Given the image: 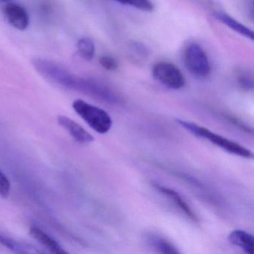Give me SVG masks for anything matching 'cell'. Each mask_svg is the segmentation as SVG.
I'll use <instances>...</instances> for the list:
<instances>
[{
	"label": "cell",
	"mask_w": 254,
	"mask_h": 254,
	"mask_svg": "<svg viewBox=\"0 0 254 254\" xmlns=\"http://www.w3.org/2000/svg\"><path fill=\"white\" fill-rule=\"evenodd\" d=\"M228 240L230 244L240 248L245 254H253L254 253V236L245 230H233L229 234Z\"/></svg>",
	"instance_id": "cell-10"
},
{
	"label": "cell",
	"mask_w": 254,
	"mask_h": 254,
	"mask_svg": "<svg viewBox=\"0 0 254 254\" xmlns=\"http://www.w3.org/2000/svg\"><path fill=\"white\" fill-rule=\"evenodd\" d=\"M78 53L82 59L86 61H91L94 57L95 45L90 38H83L77 44Z\"/></svg>",
	"instance_id": "cell-13"
},
{
	"label": "cell",
	"mask_w": 254,
	"mask_h": 254,
	"mask_svg": "<svg viewBox=\"0 0 254 254\" xmlns=\"http://www.w3.org/2000/svg\"><path fill=\"white\" fill-rule=\"evenodd\" d=\"M176 121L181 127L185 128V130L190 133H192L194 136L206 139L230 154L246 159H251L254 157L253 151L251 150L245 148L238 142L211 131L206 127L186 120H177Z\"/></svg>",
	"instance_id": "cell-1"
},
{
	"label": "cell",
	"mask_w": 254,
	"mask_h": 254,
	"mask_svg": "<svg viewBox=\"0 0 254 254\" xmlns=\"http://www.w3.org/2000/svg\"><path fill=\"white\" fill-rule=\"evenodd\" d=\"M31 236L38 241L40 244L45 247L50 252L56 254H67V251L64 249L63 247L53 237L41 230L37 226H32L29 230Z\"/></svg>",
	"instance_id": "cell-8"
},
{
	"label": "cell",
	"mask_w": 254,
	"mask_h": 254,
	"mask_svg": "<svg viewBox=\"0 0 254 254\" xmlns=\"http://www.w3.org/2000/svg\"><path fill=\"white\" fill-rule=\"evenodd\" d=\"M129 5L145 12H151L154 10L151 0H130Z\"/></svg>",
	"instance_id": "cell-15"
},
{
	"label": "cell",
	"mask_w": 254,
	"mask_h": 254,
	"mask_svg": "<svg viewBox=\"0 0 254 254\" xmlns=\"http://www.w3.org/2000/svg\"><path fill=\"white\" fill-rule=\"evenodd\" d=\"M184 62L187 69L195 76L205 78L210 73L209 59L203 48L196 43H191L186 49Z\"/></svg>",
	"instance_id": "cell-3"
},
{
	"label": "cell",
	"mask_w": 254,
	"mask_h": 254,
	"mask_svg": "<svg viewBox=\"0 0 254 254\" xmlns=\"http://www.w3.org/2000/svg\"><path fill=\"white\" fill-rule=\"evenodd\" d=\"M99 64L104 69L108 71H114L118 68V63L116 59L111 56H102L99 59Z\"/></svg>",
	"instance_id": "cell-17"
},
{
	"label": "cell",
	"mask_w": 254,
	"mask_h": 254,
	"mask_svg": "<svg viewBox=\"0 0 254 254\" xmlns=\"http://www.w3.org/2000/svg\"><path fill=\"white\" fill-rule=\"evenodd\" d=\"M148 242L151 248H154L157 252L169 254H180L178 248L164 238L154 234L150 235L148 237Z\"/></svg>",
	"instance_id": "cell-12"
},
{
	"label": "cell",
	"mask_w": 254,
	"mask_h": 254,
	"mask_svg": "<svg viewBox=\"0 0 254 254\" xmlns=\"http://www.w3.org/2000/svg\"><path fill=\"white\" fill-rule=\"evenodd\" d=\"M116 2H119V3L123 4V5H129L130 4V0H114Z\"/></svg>",
	"instance_id": "cell-18"
},
{
	"label": "cell",
	"mask_w": 254,
	"mask_h": 254,
	"mask_svg": "<svg viewBox=\"0 0 254 254\" xmlns=\"http://www.w3.org/2000/svg\"><path fill=\"white\" fill-rule=\"evenodd\" d=\"M154 186L157 191H160L163 195L172 200L174 204L178 206L190 219L194 222H198L199 219L195 212L193 211L190 204L186 201L185 199L178 191L169 188V187H165V186L160 185V184H154Z\"/></svg>",
	"instance_id": "cell-7"
},
{
	"label": "cell",
	"mask_w": 254,
	"mask_h": 254,
	"mask_svg": "<svg viewBox=\"0 0 254 254\" xmlns=\"http://www.w3.org/2000/svg\"><path fill=\"white\" fill-rule=\"evenodd\" d=\"M213 17H215V20H218L222 24L225 25L229 29H231L236 33L239 34L245 38H248L251 41H254V34L253 30L242 23H239L238 20L232 17L231 16L228 15L226 13L221 12V11H216V12L213 13Z\"/></svg>",
	"instance_id": "cell-9"
},
{
	"label": "cell",
	"mask_w": 254,
	"mask_h": 254,
	"mask_svg": "<svg viewBox=\"0 0 254 254\" xmlns=\"http://www.w3.org/2000/svg\"><path fill=\"white\" fill-rule=\"evenodd\" d=\"M72 108L76 114L97 133L105 134L112 127V119L105 110L90 105L81 99L74 101Z\"/></svg>",
	"instance_id": "cell-2"
},
{
	"label": "cell",
	"mask_w": 254,
	"mask_h": 254,
	"mask_svg": "<svg viewBox=\"0 0 254 254\" xmlns=\"http://www.w3.org/2000/svg\"><path fill=\"white\" fill-rule=\"evenodd\" d=\"M0 1H2V2H8V1H10V0H0Z\"/></svg>",
	"instance_id": "cell-19"
},
{
	"label": "cell",
	"mask_w": 254,
	"mask_h": 254,
	"mask_svg": "<svg viewBox=\"0 0 254 254\" xmlns=\"http://www.w3.org/2000/svg\"><path fill=\"white\" fill-rule=\"evenodd\" d=\"M5 17L8 23L18 30L27 29L29 24V17L26 8L16 3H8L4 9Z\"/></svg>",
	"instance_id": "cell-6"
},
{
	"label": "cell",
	"mask_w": 254,
	"mask_h": 254,
	"mask_svg": "<svg viewBox=\"0 0 254 254\" xmlns=\"http://www.w3.org/2000/svg\"><path fill=\"white\" fill-rule=\"evenodd\" d=\"M11 191V183L6 175L0 170V196L6 198Z\"/></svg>",
	"instance_id": "cell-14"
},
{
	"label": "cell",
	"mask_w": 254,
	"mask_h": 254,
	"mask_svg": "<svg viewBox=\"0 0 254 254\" xmlns=\"http://www.w3.org/2000/svg\"><path fill=\"white\" fill-rule=\"evenodd\" d=\"M0 245L8 248L10 251L17 254H41V251H38L36 248L25 243V242H18L11 238L0 235Z\"/></svg>",
	"instance_id": "cell-11"
},
{
	"label": "cell",
	"mask_w": 254,
	"mask_h": 254,
	"mask_svg": "<svg viewBox=\"0 0 254 254\" xmlns=\"http://www.w3.org/2000/svg\"><path fill=\"white\" fill-rule=\"evenodd\" d=\"M154 78L165 87L180 90L185 86L186 81L179 68L173 64L160 62L152 69Z\"/></svg>",
	"instance_id": "cell-4"
},
{
	"label": "cell",
	"mask_w": 254,
	"mask_h": 254,
	"mask_svg": "<svg viewBox=\"0 0 254 254\" xmlns=\"http://www.w3.org/2000/svg\"><path fill=\"white\" fill-rule=\"evenodd\" d=\"M58 123L67 130L72 137L79 143L88 144L94 141V137L82 126L69 117L61 115L58 117Z\"/></svg>",
	"instance_id": "cell-5"
},
{
	"label": "cell",
	"mask_w": 254,
	"mask_h": 254,
	"mask_svg": "<svg viewBox=\"0 0 254 254\" xmlns=\"http://www.w3.org/2000/svg\"><path fill=\"white\" fill-rule=\"evenodd\" d=\"M238 83L241 88L245 90H252L254 89V79L250 74L241 73L238 77Z\"/></svg>",
	"instance_id": "cell-16"
}]
</instances>
